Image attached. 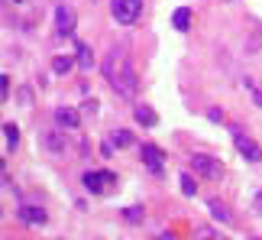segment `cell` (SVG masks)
<instances>
[{"instance_id": "1", "label": "cell", "mask_w": 262, "mask_h": 240, "mask_svg": "<svg viewBox=\"0 0 262 240\" xmlns=\"http://www.w3.org/2000/svg\"><path fill=\"white\" fill-rule=\"evenodd\" d=\"M104 78H107V85L114 88L120 97H126V101L136 94L139 78H136V68H133V62H129L126 49H110V55L104 58Z\"/></svg>"}, {"instance_id": "2", "label": "cell", "mask_w": 262, "mask_h": 240, "mask_svg": "<svg viewBox=\"0 0 262 240\" xmlns=\"http://www.w3.org/2000/svg\"><path fill=\"white\" fill-rule=\"evenodd\" d=\"M110 13L120 26H133L143 13V0H110Z\"/></svg>"}, {"instance_id": "3", "label": "cell", "mask_w": 262, "mask_h": 240, "mask_svg": "<svg viewBox=\"0 0 262 240\" xmlns=\"http://www.w3.org/2000/svg\"><path fill=\"white\" fill-rule=\"evenodd\" d=\"M230 130H233V143H236V149H239V156H243L246 163H253V166L262 163V146L256 143V139H249L239 127H230Z\"/></svg>"}, {"instance_id": "4", "label": "cell", "mask_w": 262, "mask_h": 240, "mask_svg": "<svg viewBox=\"0 0 262 240\" xmlns=\"http://www.w3.org/2000/svg\"><path fill=\"white\" fill-rule=\"evenodd\" d=\"M191 169H194L198 175H204V178H220V175H224L220 159L217 156H207V153H194V156H191Z\"/></svg>"}, {"instance_id": "5", "label": "cell", "mask_w": 262, "mask_h": 240, "mask_svg": "<svg viewBox=\"0 0 262 240\" xmlns=\"http://www.w3.org/2000/svg\"><path fill=\"white\" fill-rule=\"evenodd\" d=\"M39 143H42V149H46L49 156H62L65 149H68V136H65L62 127H55V130H42Z\"/></svg>"}, {"instance_id": "6", "label": "cell", "mask_w": 262, "mask_h": 240, "mask_svg": "<svg viewBox=\"0 0 262 240\" xmlns=\"http://www.w3.org/2000/svg\"><path fill=\"white\" fill-rule=\"evenodd\" d=\"M81 182H84V188L91 195H100V192H107L110 182H117V175L114 172H84Z\"/></svg>"}, {"instance_id": "7", "label": "cell", "mask_w": 262, "mask_h": 240, "mask_svg": "<svg viewBox=\"0 0 262 240\" xmlns=\"http://www.w3.org/2000/svg\"><path fill=\"white\" fill-rule=\"evenodd\" d=\"M55 33L58 36H72L75 33V10L72 7H65V4L55 7Z\"/></svg>"}, {"instance_id": "8", "label": "cell", "mask_w": 262, "mask_h": 240, "mask_svg": "<svg viewBox=\"0 0 262 240\" xmlns=\"http://www.w3.org/2000/svg\"><path fill=\"white\" fill-rule=\"evenodd\" d=\"M19 221L29 224V227H42L49 221V214H46V208H39V205H19Z\"/></svg>"}, {"instance_id": "9", "label": "cell", "mask_w": 262, "mask_h": 240, "mask_svg": "<svg viewBox=\"0 0 262 240\" xmlns=\"http://www.w3.org/2000/svg\"><path fill=\"white\" fill-rule=\"evenodd\" d=\"M139 156H143V163H146V169L149 172H162V149L159 146H152V143H143V149H139Z\"/></svg>"}, {"instance_id": "10", "label": "cell", "mask_w": 262, "mask_h": 240, "mask_svg": "<svg viewBox=\"0 0 262 240\" xmlns=\"http://www.w3.org/2000/svg\"><path fill=\"white\" fill-rule=\"evenodd\" d=\"M52 117H55V127H62V130H78L81 127V114L72 111V107H58Z\"/></svg>"}, {"instance_id": "11", "label": "cell", "mask_w": 262, "mask_h": 240, "mask_svg": "<svg viewBox=\"0 0 262 240\" xmlns=\"http://www.w3.org/2000/svg\"><path fill=\"white\" fill-rule=\"evenodd\" d=\"M133 117H136V124H143V127H156L159 124V117H156V111L149 104H136L133 107Z\"/></svg>"}, {"instance_id": "12", "label": "cell", "mask_w": 262, "mask_h": 240, "mask_svg": "<svg viewBox=\"0 0 262 240\" xmlns=\"http://www.w3.org/2000/svg\"><path fill=\"white\" fill-rule=\"evenodd\" d=\"M75 62H78V68H81V72H91V68H94V55H91V49L84 46V43H78L75 46Z\"/></svg>"}, {"instance_id": "13", "label": "cell", "mask_w": 262, "mask_h": 240, "mask_svg": "<svg viewBox=\"0 0 262 240\" xmlns=\"http://www.w3.org/2000/svg\"><path fill=\"white\" fill-rule=\"evenodd\" d=\"M207 208H210V214H214L217 221H224V224H233V214L227 211V205H224V202H217V198H214V202H207Z\"/></svg>"}, {"instance_id": "14", "label": "cell", "mask_w": 262, "mask_h": 240, "mask_svg": "<svg viewBox=\"0 0 262 240\" xmlns=\"http://www.w3.org/2000/svg\"><path fill=\"white\" fill-rule=\"evenodd\" d=\"M172 26L178 29V33H185V29L191 26V10H188V7H178V10H175V16H172Z\"/></svg>"}, {"instance_id": "15", "label": "cell", "mask_w": 262, "mask_h": 240, "mask_svg": "<svg viewBox=\"0 0 262 240\" xmlns=\"http://www.w3.org/2000/svg\"><path fill=\"white\" fill-rule=\"evenodd\" d=\"M4 139H7V153H13L19 146V127L16 124H4Z\"/></svg>"}, {"instance_id": "16", "label": "cell", "mask_w": 262, "mask_h": 240, "mask_svg": "<svg viewBox=\"0 0 262 240\" xmlns=\"http://www.w3.org/2000/svg\"><path fill=\"white\" fill-rule=\"evenodd\" d=\"M178 182H181V195H188V198H194V195H198V182H194V178H191L188 172H181Z\"/></svg>"}, {"instance_id": "17", "label": "cell", "mask_w": 262, "mask_h": 240, "mask_svg": "<svg viewBox=\"0 0 262 240\" xmlns=\"http://www.w3.org/2000/svg\"><path fill=\"white\" fill-rule=\"evenodd\" d=\"M72 58H68V55H58V58H52V72L55 75H68V72H72Z\"/></svg>"}, {"instance_id": "18", "label": "cell", "mask_w": 262, "mask_h": 240, "mask_svg": "<svg viewBox=\"0 0 262 240\" xmlns=\"http://www.w3.org/2000/svg\"><path fill=\"white\" fill-rule=\"evenodd\" d=\"M110 143H114L117 149H123V146H129V143H133V133H129V130H117V133L110 136Z\"/></svg>"}, {"instance_id": "19", "label": "cell", "mask_w": 262, "mask_h": 240, "mask_svg": "<svg viewBox=\"0 0 262 240\" xmlns=\"http://www.w3.org/2000/svg\"><path fill=\"white\" fill-rule=\"evenodd\" d=\"M243 88H246V91L249 94H253V101H256V107H262V88H256V82H253V78H243Z\"/></svg>"}, {"instance_id": "20", "label": "cell", "mask_w": 262, "mask_h": 240, "mask_svg": "<svg viewBox=\"0 0 262 240\" xmlns=\"http://www.w3.org/2000/svg\"><path fill=\"white\" fill-rule=\"evenodd\" d=\"M123 217H126V221H133V224H139V221H143V208H126Z\"/></svg>"}, {"instance_id": "21", "label": "cell", "mask_w": 262, "mask_h": 240, "mask_svg": "<svg viewBox=\"0 0 262 240\" xmlns=\"http://www.w3.org/2000/svg\"><path fill=\"white\" fill-rule=\"evenodd\" d=\"M0 97H10V75H0Z\"/></svg>"}, {"instance_id": "22", "label": "cell", "mask_w": 262, "mask_h": 240, "mask_svg": "<svg viewBox=\"0 0 262 240\" xmlns=\"http://www.w3.org/2000/svg\"><path fill=\"white\" fill-rule=\"evenodd\" d=\"M81 111H84V114H97V101H84Z\"/></svg>"}, {"instance_id": "23", "label": "cell", "mask_w": 262, "mask_h": 240, "mask_svg": "<svg viewBox=\"0 0 262 240\" xmlns=\"http://www.w3.org/2000/svg\"><path fill=\"white\" fill-rule=\"evenodd\" d=\"M253 208H256V214H259V217H262V192H259V195H256V198H253Z\"/></svg>"}, {"instance_id": "24", "label": "cell", "mask_w": 262, "mask_h": 240, "mask_svg": "<svg viewBox=\"0 0 262 240\" xmlns=\"http://www.w3.org/2000/svg\"><path fill=\"white\" fill-rule=\"evenodd\" d=\"M156 240H175V237H168V234H159V237H156Z\"/></svg>"}, {"instance_id": "25", "label": "cell", "mask_w": 262, "mask_h": 240, "mask_svg": "<svg viewBox=\"0 0 262 240\" xmlns=\"http://www.w3.org/2000/svg\"><path fill=\"white\" fill-rule=\"evenodd\" d=\"M4 4H26V0H4Z\"/></svg>"}]
</instances>
